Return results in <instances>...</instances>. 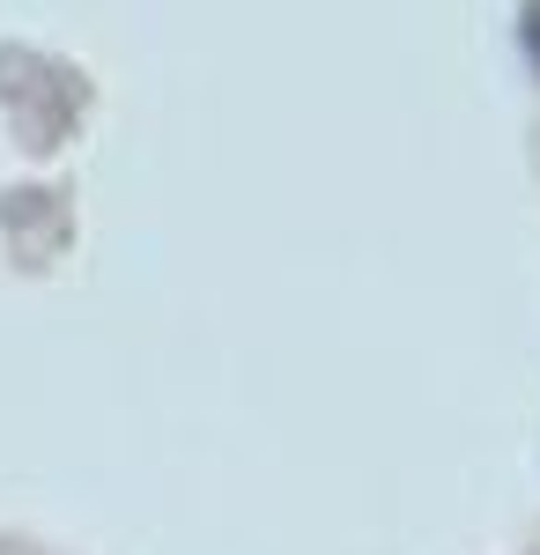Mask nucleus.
<instances>
[{"instance_id":"f257e3e1","label":"nucleus","mask_w":540,"mask_h":555,"mask_svg":"<svg viewBox=\"0 0 540 555\" xmlns=\"http://www.w3.org/2000/svg\"><path fill=\"white\" fill-rule=\"evenodd\" d=\"M518 44H526V67L540 82V0H526V15H518Z\"/></svg>"}]
</instances>
